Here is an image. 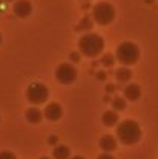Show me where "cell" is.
<instances>
[{"label":"cell","mask_w":158,"mask_h":159,"mask_svg":"<svg viewBox=\"0 0 158 159\" xmlns=\"http://www.w3.org/2000/svg\"><path fill=\"white\" fill-rule=\"evenodd\" d=\"M69 158H71V150H69L68 145H63V144L54 145L52 159H69Z\"/></svg>","instance_id":"obj_13"},{"label":"cell","mask_w":158,"mask_h":159,"mask_svg":"<svg viewBox=\"0 0 158 159\" xmlns=\"http://www.w3.org/2000/svg\"><path fill=\"white\" fill-rule=\"evenodd\" d=\"M97 159H115V158H114L111 153H101V155H100Z\"/></svg>","instance_id":"obj_21"},{"label":"cell","mask_w":158,"mask_h":159,"mask_svg":"<svg viewBox=\"0 0 158 159\" xmlns=\"http://www.w3.org/2000/svg\"><path fill=\"white\" fill-rule=\"evenodd\" d=\"M25 95L32 106H40V104H45L46 99L49 98V89L43 83H31L26 87Z\"/></svg>","instance_id":"obj_5"},{"label":"cell","mask_w":158,"mask_h":159,"mask_svg":"<svg viewBox=\"0 0 158 159\" xmlns=\"http://www.w3.org/2000/svg\"><path fill=\"white\" fill-rule=\"evenodd\" d=\"M40 159H51V158H48V156H41Z\"/></svg>","instance_id":"obj_25"},{"label":"cell","mask_w":158,"mask_h":159,"mask_svg":"<svg viewBox=\"0 0 158 159\" xmlns=\"http://www.w3.org/2000/svg\"><path fill=\"white\" fill-rule=\"evenodd\" d=\"M0 159H17V156L9 150H3V152H0Z\"/></svg>","instance_id":"obj_18"},{"label":"cell","mask_w":158,"mask_h":159,"mask_svg":"<svg viewBox=\"0 0 158 159\" xmlns=\"http://www.w3.org/2000/svg\"><path fill=\"white\" fill-rule=\"evenodd\" d=\"M115 78H117V81H120V83H127L129 80L132 78V70H131L129 67L123 66V67H120V69L115 70Z\"/></svg>","instance_id":"obj_14"},{"label":"cell","mask_w":158,"mask_h":159,"mask_svg":"<svg viewBox=\"0 0 158 159\" xmlns=\"http://www.w3.org/2000/svg\"><path fill=\"white\" fill-rule=\"evenodd\" d=\"M3 2H8L9 3V2H16V0H3Z\"/></svg>","instance_id":"obj_26"},{"label":"cell","mask_w":158,"mask_h":159,"mask_svg":"<svg viewBox=\"0 0 158 159\" xmlns=\"http://www.w3.org/2000/svg\"><path fill=\"white\" fill-rule=\"evenodd\" d=\"M141 97V87H140L137 83H129L124 90H123V98L126 101H138Z\"/></svg>","instance_id":"obj_9"},{"label":"cell","mask_w":158,"mask_h":159,"mask_svg":"<svg viewBox=\"0 0 158 159\" xmlns=\"http://www.w3.org/2000/svg\"><path fill=\"white\" fill-rule=\"evenodd\" d=\"M71 159H86L84 156H80V155H77V156H72Z\"/></svg>","instance_id":"obj_24"},{"label":"cell","mask_w":158,"mask_h":159,"mask_svg":"<svg viewBox=\"0 0 158 159\" xmlns=\"http://www.w3.org/2000/svg\"><path fill=\"white\" fill-rule=\"evenodd\" d=\"M115 60L120 64L129 67L137 64V61L140 60V49L138 46L132 41H123L120 43L115 49Z\"/></svg>","instance_id":"obj_3"},{"label":"cell","mask_w":158,"mask_h":159,"mask_svg":"<svg viewBox=\"0 0 158 159\" xmlns=\"http://www.w3.org/2000/svg\"><path fill=\"white\" fill-rule=\"evenodd\" d=\"M43 116L48 121H59L63 116V107L59 102H49L43 112Z\"/></svg>","instance_id":"obj_8"},{"label":"cell","mask_w":158,"mask_h":159,"mask_svg":"<svg viewBox=\"0 0 158 159\" xmlns=\"http://www.w3.org/2000/svg\"><path fill=\"white\" fill-rule=\"evenodd\" d=\"M98 145H100V148L103 150V153H112V152L117 148L118 142H117V138H115V136H112V135H104V136H101Z\"/></svg>","instance_id":"obj_10"},{"label":"cell","mask_w":158,"mask_h":159,"mask_svg":"<svg viewBox=\"0 0 158 159\" xmlns=\"http://www.w3.org/2000/svg\"><path fill=\"white\" fill-rule=\"evenodd\" d=\"M115 19V8L108 3V2H98L95 3V6L92 8V20L100 25V26H106L111 25Z\"/></svg>","instance_id":"obj_4"},{"label":"cell","mask_w":158,"mask_h":159,"mask_svg":"<svg viewBox=\"0 0 158 159\" xmlns=\"http://www.w3.org/2000/svg\"><path fill=\"white\" fill-rule=\"evenodd\" d=\"M69 58L72 60V61H79V60H80V54H77V52H72Z\"/></svg>","instance_id":"obj_22"},{"label":"cell","mask_w":158,"mask_h":159,"mask_svg":"<svg viewBox=\"0 0 158 159\" xmlns=\"http://www.w3.org/2000/svg\"><path fill=\"white\" fill-rule=\"evenodd\" d=\"M92 25H94V20L91 19V17H88V16H84L83 19L80 20V25L77 26V31H89L92 28Z\"/></svg>","instance_id":"obj_16"},{"label":"cell","mask_w":158,"mask_h":159,"mask_svg":"<svg viewBox=\"0 0 158 159\" xmlns=\"http://www.w3.org/2000/svg\"><path fill=\"white\" fill-rule=\"evenodd\" d=\"M146 2H147V3H151V2H152V0H146Z\"/></svg>","instance_id":"obj_28"},{"label":"cell","mask_w":158,"mask_h":159,"mask_svg":"<svg viewBox=\"0 0 158 159\" xmlns=\"http://www.w3.org/2000/svg\"><path fill=\"white\" fill-rule=\"evenodd\" d=\"M115 55H112V54H104L103 57H101V64L104 66V67H112L114 64H115Z\"/></svg>","instance_id":"obj_17"},{"label":"cell","mask_w":158,"mask_h":159,"mask_svg":"<svg viewBox=\"0 0 158 159\" xmlns=\"http://www.w3.org/2000/svg\"><path fill=\"white\" fill-rule=\"evenodd\" d=\"M118 119H120L118 112H115V110H108V112L103 113L101 122H103V125H106V127H114V125L118 124Z\"/></svg>","instance_id":"obj_12"},{"label":"cell","mask_w":158,"mask_h":159,"mask_svg":"<svg viewBox=\"0 0 158 159\" xmlns=\"http://www.w3.org/2000/svg\"><path fill=\"white\" fill-rule=\"evenodd\" d=\"M25 118H26V121L29 124H39V122H41V119H43V112L40 110L37 106H32V107H29L26 110Z\"/></svg>","instance_id":"obj_11"},{"label":"cell","mask_w":158,"mask_h":159,"mask_svg":"<svg viewBox=\"0 0 158 159\" xmlns=\"http://www.w3.org/2000/svg\"><path fill=\"white\" fill-rule=\"evenodd\" d=\"M104 49V40L95 32H86L79 40V51L84 57L94 58L100 55Z\"/></svg>","instance_id":"obj_2"},{"label":"cell","mask_w":158,"mask_h":159,"mask_svg":"<svg viewBox=\"0 0 158 159\" xmlns=\"http://www.w3.org/2000/svg\"><path fill=\"white\" fill-rule=\"evenodd\" d=\"M111 104H112V110H115V112H123L126 109V99L123 97H115Z\"/></svg>","instance_id":"obj_15"},{"label":"cell","mask_w":158,"mask_h":159,"mask_svg":"<svg viewBox=\"0 0 158 159\" xmlns=\"http://www.w3.org/2000/svg\"><path fill=\"white\" fill-rule=\"evenodd\" d=\"M97 78H98L100 81H103V80L106 78V74H104L103 70H100V72H97Z\"/></svg>","instance_id":"obj_23"},{"label":"cell","mask_w":158,"mask_h":159,"mask_svg":"<svg viewBox=\"0 0 158 159\" xmlns=\"http://www.w3.org/2000/svg\"><path fill=\"white\" fill-rule=\"evenodd\" d=\"M0 44H2V34H0Z\"/></svg>","instance_id":"obj_27"},{"label":"cell","mask_w":158,"mask_h":159,"mask_svg":"<svg viewBox=\"0 0 158 159\" xmlns=\"http://www.w3.org/2000/svg\"><path fill=\"white\" fill-rule=\"evenodd\" d=\"M84 2H88V0H84Z\"/></svg>","instance_id":"obj_29"},{"label":"cell","mask_w":158,"mask_h":159,"mask_svg":"<svg viewBox=\"0 0 158 159\" xmlns=\"http://www.w3.org/2000/svg\"><path fill=\"white\" fill-rule=\"evenodd\" d=\"M12 12L19 19H26L32 12V3L29 0H16L12 6Z\"/></svg>","instance_id":"obj_7"},{"label":"cell","mask_w":158,"mask_h":159,"mask_svg":"<svg viewBox=\"0 0 158 159\" xmlns=\"http://www.w3.org/2000/svg\"><path fill=\"white\" fill-rule=\"evenodd\" d=\"M55 80L60 84H71L77 80V69L71 63H61L55 69Z\"/></svg>","instance_id":"obj_6"},{"label":"cell","mask_w":158,"mask_h":159,"mask_svg":"<svg viewBox=\"0 0 158 159\" xmlns=\"http://www.w3.org/2000/svg\"><path fill=\"white\" fill-rule=\"evenodd\" d=\"M115 90H117V86H115V84H108V86H106V92H108V93H114Z\"/></svg>","instance_id":"obj_19"},{"label":"cell","mask_w":158,"mask_h":159,"mask_svg":"<svg viewBox=\"0 0 158 159\" xmlns=\"http://www.w3.org/2000/svg\"><path fill=\"white\" fill-rule=\"evenodd\" d=\"M117 139L124 145H134L141 139V127L134 119H123L117 124Z\"/></svg>","instance_id":"obj_1"},{"label":"cell","mask_w":158,"mask_h":159,"mask_svg":"<svg viewBox=\"0 0 158 159\" xmlns=\"http://www.w3.org/2000/svg\"><path fill=\"white\" fill-rule=\"evenodd\" d=\"M48 142L52 144V145H57V144H59V138H57V136H49V138H48Z\"/></svg>","instance_id":"obj_20"}]
</instances>
